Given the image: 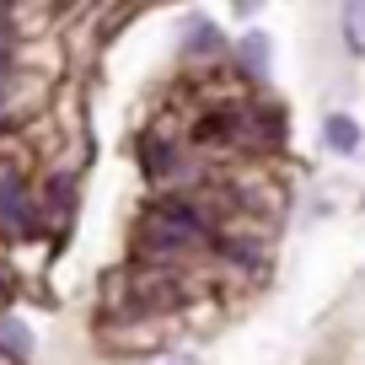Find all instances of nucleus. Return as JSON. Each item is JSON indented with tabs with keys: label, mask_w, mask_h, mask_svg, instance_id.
Masks as SVG:
<instances>
[{
	"label": "nucleus",
	"mask_w": 365,
	"mask_h": 365,
	"mask_svg": "<svg viewBox=\"0 0 365 365\" xmlns=\"http://www.w3.org/2000/svg\"><path fill=\"white\" fill-rule=\"evenodd\" d=\"M140 237L156 252H194L210 242V220L188 199H156L145 210V220H140Z\"/></svg>",
	"instance_id": "1"
},
{
	"label": "nucleus",
	"mask_w": 365,
	"mask_h": 365,
	"mask_svg": "<svg viewBox=\"0 0 365 365\" xmlns=\"http://www.w3.org/2000/svg\"><path fill=\"white\" fill-rule=\"evenodd\" d=\"M0 226L33 231V210H27V188L16 178H0Z\"/></svg>",
	"instance_id": "2"
},
{
	"label": "nucleus",
	"mask_w": 365,
	"mask_h": 365,
	"mask_svg": "<svg viewBox=\"0 0 365 365\" xmlns=\"http://www.w3.org/2000/svg\"><path fill=\"white\" fill-rule=\"evenodd\" d=\"M322 140H328L339 156H354V150H360V124H354V118H344V113H333L328 124H322Z\"/></svg>",
	"instance_id": "3"
},
{
	"label": "nucleus",
	"mask_w": 365,
	"mask_h": 365,
	"mask_svg": "<svg viewBox=\"0 0 365 365\" xmlns=\"http://www.w3.org/2000/svg\"><path fill=\"white\" fill-rule=\"evenodd\" d=\"M344 43L354 54L365 48V0H344Z\"/></svg>",
	"instance_id": "4"
},
{
	"label": "nucleus",
	"mask_w": 365,
	"mask_h": 365,
	"mask_svg": "<svg viewBox=\"0 0 365 365\" xmlns=\"http://www.w3.org/2000/svg\"><path fill=\"white\" fill-rule=\"evenodd\" d=\"M263 59H269V43H263V38H247V43H242V65H247V76H263Z\"/></svg>",
	"instance_id": "5"
},
{
	"label": "nucleus",
	"mask_w": 365,
	"mask_h": 365,
	"mask_svg": "<svg viewBox=\"0 0 365 365\" xmlns=\"http://www.w3.org/2000/svg\"><path fill=\"white\" fill-rule=\"evenodd\" d=\"M0 344H11L16 354H27V333H22V322H0Z\"/></svg>",
	"instance_id": "6"
},
{
	"label": "nucleus",
	"mask_w": 365,
	"mask_h": 365,
	"mask_svg": "<svg viewBox=\"0 0 365 365\" xmlns=\"http://www.w3.org/2000/svg\"><path fill=\"white\" fill-rule=\"evenodd\" d=\"M0 290H6V274H0Z\"/></svg>",
	"instance_id": "7"
}]
</instances>
